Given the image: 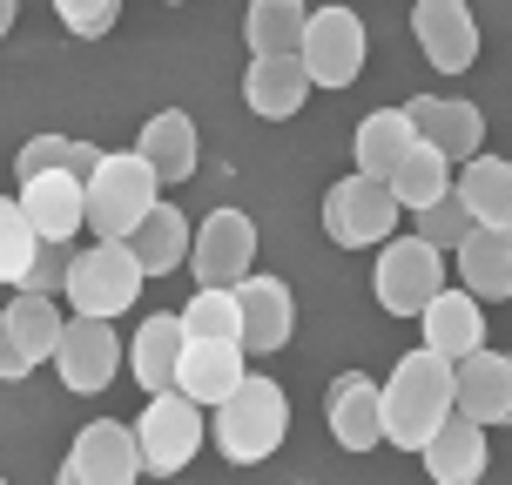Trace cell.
<instances>
[{
  "label": "cell",
  "instance_id": "obj_7",
  "mask_svg": "<svg viewBox=\"0 0 512 485\" xmlns=\"http://www.w3.org/2000/svg\"><path fill=\"white\" fill-rule=\"evenodd\" d=\"M371 290L391 317H418L445 290V250H432L425 236H384L378 270H371Z\"/></svg>",
  "mask_w": 512,
  "mask_h": 485
},
{
  "label": "cell",
  "instance_id": "obj_4",
  "mask_svg": "<svg viewBox=\"0 0 512 485\" xmlns=\"http://www.w3.org/2000/svg\"><path fill=\"white\" fill-rule=\"evenodd\" d=\"M155 203H162V182L135 149L95 155V169H88V230L95 236H128Z\"/></svg>",
  "mask_w": 512,
  "mask_h": 485
},
{
  "label": "cell",
  "instance_id": "obj_8",
  "mask_svg": "<svg viewBox=\"0 0 512 485\" xmlns=\"http://www.w3.org/2000/svg\"><path fill=\"white\" fill-rule=\"evenodd\" d=\"M122 358L128 351H122V337H115V317H68L61 337H54V371H61V384L75 398L108 391L115 371H122Z\"/></svg>",
  "mask_w": 512,
  "mask_h": 485
},
{
  "label": "cell",
  "instance_id": "obj_28",
  "mask_svg": "<svg viewBox=\"0 0 512 485\" xmlns=\"http://www.w3.org/2000/svg\"><path fill=\"white\" fill-rule=\"evenodd\" d=\"M304 21H310L304 0H250V14H243V41H250V54H297Z\"/></svg>",
  "mask_w": 512,
  "mask_h": 485
},
{
  "label": "cell",
  "instance_id": "obj_39",
  "mask_svg": "<svg viewBox=\"0 0 512 485\" xmlns=\"http://www.w3.org/2000/svg\"><path fill=\"white\" fill-rule=\"evenodd\" d=\"M54 485H81V479H75V472H68V465H61V472H54Z\"/></svg>",
  "mask_w": 512,
  "mask_h": 485
},
{
  "label": "cell",
  "instance_id": "obj_40",
  "mask_svg": "<svg viewBox=\"0 0 512 485\" xmlns=\"http://www.w3.org/2000/svg\"><path fill=\"white\" fill-rule=\"evenodd\" d=\"M169 7H182V0H169Z\"/></svg>",
  "mask_w": 512,
  "mask_h": 485
},
{
  "label": "cell",
  "instance_id": "obj_35",
  "mask_svg": "<svg viewBox=\"0 0 512 485\" xmlns=\"http://www.w3.org/2000/svg\"><path fill=\"white\" fill-rule=\"evenodd\" d=\"M54 14H61V27H68V34L102 41L108 27L122 21V0H54Z\"/></svg>",
  "mask_w": 512,
  "mask_h": 485
},
{
  "label": "cell",
  "instance_id": "obj_12",
  "mask_svg": "<svg viewBox=\"0 0 512 485\" xmlns=\"http://www.w3.org/2000/svg\"><path fill=\"white\" fill-rule=\"evenodd\" d=\"M21 209L41 243H75L88 230V176L75 169H48V176H27L21 182Z\"/></svg>",
  "mask_w": 512,
  "mask_h": 485
},
{
  "label": "cell",
  "instance_id": "obj_18",
  "mask_svg": "<svg viewBox=\"0 0 512 485\" xmlns=\"http://www.w3.org/2000/svg\"><path fill=\"white\" fill-rule=\"evenodd\" d=\"M418 459H425L432 485H479V479H486V465H492L486 425H479V418H465V411H452V418L425 438V452H418Z\"/></svg>",
  "mask_w": 512,
  "mask_h": 485
},
{
  "label": "cell",
  "instance_id": "obj_5",
  "mask_svg": "<svg viewBox=\"0 0 512 485\" xmlns=\"http://www.w3.org/2000/svg\"><path fill=\"white\" fill-rule=\"evenodd\" d=\"M398 216H405V203L391 196V182L364 176V169L324 189V236L344 250H371L384 236H398Z\"/></svg>",
  "mask_w": 512,
  "mask_h": 485
},
{
  "label": "cell",
  "instance_id": "obj_30",
  "mask_svg": "<svg viewBox=\"0 0 512 485\" xmlns=\"http://www.w3.org/2000/svg\"><path fill=\"white\" fill-rule=\"evenodd\" d=\"M0 317H7L14 344H21L34 364L54 358V337H61V324H68V317H61V304H54V297H34V290H21V297L0 310Z\"/></svg>",
  "mask_w": 512,
  "mask_h": 485
},
{
  "label": "cell",
  "instance_id": "obj_27",
  "mask_svg": "<svg viewBox=\"0 0 512 485\" xmlns=\"http://www.w3.org/2000/svg\"><path fill=\"white\" fill-rule=\"evenodd\" d=\"M418 142V128H411V115L405 108H378V115H364L358 122V169L364 176H378V182H391V169L405 162V149Z\"/></svg>",
  "mask_w": 512,
  "mask_h": 485
},
{
  "label": "cell",
  "instance_id": "obj_9",
  "mask_svg": "<svg viewBox=\"0 0 512 485\" xmlns=\"http://www.w3.org/2000/svg\"><path fill=\"white\" fill-rule=\"evenodd\" d=\"M297 61L310 68L317 88H351L364 68V21L351 7H317L304 21V41H297Z\"/></svg>",
  "mask_w": 512,
  "mask_h": 485
},
{
  "label": "cell",
  "instance_id": "obj_24",
  "mask_svg": "<svg viewBox=\"0 0 512 485\" xmlns=\"http://www.w3.org/2000/svg\"><path fill=\"white\" fill-rule=\"evenodd\" d=\"M182 344H189V331H182L176 310H162V317H149L142 331H135V344H128V371H135V384L142 391H176V364H182Z\"/></svg>",
  "mask_w": 512,
  "mask_h": 485
},
{
  "label": "cell",
  "instance_id": "obj_38",
  "mask_svg": "<svg viewBox=\"0 0 512 485\" xmlns=\"http://www.w3.org/2000/svg\"><path fill=\"white\" fill-rule=\"evenodd\" d=\"M14 7H21V0H0V41H7V27H14Z\"/></svg>",
  "mask_w": 512,
  "mask_h": 485
},
{
  "label": "cell",
  "instance_id": "obj_32",
  "mask_svg": "<svg viewBox=\"0 0 512 485\" xmlns=\"http://www.w3.org/2000/svg\"><path fill=\"white\" fill-rule=\"evenodd\" d=\"M48 169H75V176H88L95 169V149L88 142H75V135H34V142H21V162H14V176H48Z\"/></svg>",
  "mask_w": 512,
  "mask_h": 485
},
{
  "label": "cell",
  "instance_id": "obj_11",
  "mask_svg": "<svg viewBox=\"0 0 512 485\" xmlns=\"http://www.w3.org/2000/svg\"><path fill=\"white\" fill-rule=\"evenodd\" d=\"M411 34H418V54L438 75H465L479 61V21H472L465 0H418L411 7Z\"/></svg>",
  "mask_w": 512,
  "mask_h": 485
},
{
  "label": "cell",
  "instance_id": "obj_41",
  "mask_svg": "<svg viewBox=\"0 0 512 485\" xmlns=\"http://www.w3.org/2000/svg\"><path fill=\"white\" fill-rule=\"evenodd\" d=\"M0 485H7V479H0Z\"/></svg>",
  "mask_w": 512,
  "mask_h": 485
},
{
  "label": "cell",
  "instance_id": "obj_21",
  "mask_svg": "<svg viewBox=\"0 0 512 485\" xmlns=\"http://www.w3.org/2000/svg\"><path fill=\"white\" fill-rule=\"evenodd\" d=\"M418 324H425V351L438 358H472V351H486V310L472 290H438L432 304L418 310Z\"/></svg>",
  "mask_w": 512,
  "mask_h": 485
},
{
  "label": "cell",
  "instance_id": "obj_14",
  "mask_svg": "<svg viewBox=\"0 0 512 485\" xmlns=\"http://www.w3.org/2000/svg\"><path fill=\"white\" fill-rule=\"evenodd\" d=\"M61 465H68L81 485H135V479H142L135 425H115V418H95V425H81Z\"/></svg>",
  "mask_w": 512,
  "mask_h": 485
},
{
  "label": "cell",
  "instance_id": "obj_26",
  "mask_svg": "<svg viewBox=\"0 0 512 485\" xmlns=\"http://www.w3.org/2000/svg\"><path fill=\"white\" fill-rule=\"evenodd\" d=\"M452 196L472 209V223H512V162L506 155H472L452 176Z\"/></svg>",
  "mask_w": 512,
  "mask_h": 485
},
{
  "label": "cell",
  "instance_id": "obj_31",
  "mask_svg": "<svg viewBox=\"0 0 512 485\" xmlns=\"http://www.w3.org/2000/svg\"><path fill=\"white\" fill-rule=\"evenodd\" d=\"M189 337H236L243 344V317H236V290H216V283H196V297L176 310Z\"/></svg>",
  "mask_w": 512,
  "mask_h": 485
},
{
  "label": "cell",
  "instance_id": "obj_23",
  "mask_svg": "<svg viewBox=\"0 0 512 485\" xmlns=\"http://www.w3.org/2000/svg\"><path fill=\"white\" fill-rule=\"evenodd\" d=\"M135 155L155 169V182H189L196 176V122L182 108H155L135 135Z\"/></svg>",
  "mask_w": 512,
  "mask_h": 485
},
{
  "label": "cell",
  "instance_id": "obj_25",
  "mask_svg": "<svg viewBox=\"0 0 512 485\" xmlns=\"http://www.w3.org/2000/svg\"><path fill=\"white\" fill-rule=\"evenodd\" d=\"M122 243L135 250L142 277H169V270H182V263H189V223H182L176 203H155L149 216L122 236Z\"/></svg>",
  "mask_w": 512,
  "mask_h": 485
},
{
  "label": "cell",
  "instance_id": "obj_20",
  "mask_svg": "<svg viewBox=\"0 0 512 485\" xmlns=\"http://www.w3.org/2000/svg\"><path fill=\"white\" fill-rule=\"evenodd\" d=\"M310 68L297 61V54H250V75H243V102H250V115H263V122H290L297 108L310 102Z\"/></svg>",
  "mask_w": 512,
  "mask_h": 485
},
{
  "label": "cell",
  "instance_id": "obj_36",
  "mask_svg": "<svg viewBox=\"0 0 512 485\" xmlns=\"http://www.w3.org/2000/svg\"><path fill=\"white\" fill-rule=\"evenodd\" d=\"M14 290H34V297H61L68 290V243H41L34 263H27V277Z\"/></svg>",
  "mask_w": 512,
  "mask_h": 485
},
{
  "label": "cell",
  "instance_id": "obj_13",
  "mask_svg": "<svg viewBox=\"0 0 512 485\" xmlns=\"http://www.w3.org/2000/svg\"><path fill=\"white\" fill-rule=\"evenodd\" d=\"M243 378H250V351H243L236 337H189V344H182L176 391H182V398H196L203 411H216Z\"/></svg>",
  "mask_w": 512,
  "mask_h": 485
},
{
  "label": "cell",
  "instance_id": "obj_2",
  "mask_svg": "<svg viewBox=\"0 0 512 485\" xmlns=\"http://www.w3.org/2000/svg\"><path fill=\"white\" fill-rule=\"evenodd\" d=\"M283 432H290V398H283V384L263 378V371H250V378L216 405V452L230 465H263L283 445Z\"/></svg>",
  "mask_w": 512,
  "mask_h": 485
},
{
  "label": "cell",
  "instance_id": "obj_22",
  "mask_svg": "<svg viewBox=\"0 0 512 485\" xmlns=\"http://www.w3.org/2000/svg\"><path fill=\"white\" fill-rule=\"evenodd\" d=\"M452 256H459V283L472 297H486V304L512 297V223H472V236Z\"/></svg>",
  "mask_w": 512,
  "mask_h": 485
},
{
  "label": "cell",
  "instance_id": "obj_33",
  "mask_svg": "<svg viewBox=\"0 0 512 485\" xmlns=\"http://www.w3.org/2000/svg\"><path fill=\"white\" fill-rule=\"evenodd\" d=\"M34 250H41V236H34V223H27L21 196H0V283H21L27 263H34Z\"/></svg>",
  "mask_w": 512,
  "mask_h": 485
},
{
  "label": "cell",
  "instance_id": "obj_17",
  "mask_svg": "<svg viewBox=\"0 0 512 485\" xmlns=\"http://www.w3.org/2000/svg\"><path fill=\"white\" fill-rule=\"evenodd\" d=\"M324 425L344 452H371L384 438V384L364 378V371H344L331 384V398H324Z\"/></svg>",
  "mask_w": 512,
  "mask_h": 485
},
{
  "label": "cell",
  "instance_id": "obj_19",
  "mask_svg": "<svg viewBox=\"0 0 512 485\" xmlns=\"http://www.w3.org/2000/svg\"><path fill=\"white\" fill-rule=\"evenodd\" d=\"M405 115H411V128L432 142L452 169L459 162H472V155L486 149V115L472 102H445V95H418V102H405Z\"/></svg>",
  "mask_w": 512,
  "mask_h": 485
},
{
  "label": "cell",
  "instance_id": "obj_29",
  "mask_svg": "<svg viewBox=\"0 0 512 485\" xmlns=\"http://www.w3.org/2000/svg\"><path fill=\"white\" fill-rule=\"evenodd\" d=\"M445 189H452V162H445V155L418 135V142L405 149V162L391 169V196H398L405 209H425V203H438Z\"/></svg>",
  "mask_w": 512,
  "mask_h": 485
},
{
  "label": "cell",
  "instance_id": "obj_37",
  "mask_svg": "<svg viewBox=\"0 0 512 485\" xmlns=\"http://www.w3.org/2000/svg\"><path fill=\"white\" fill-rule=\"evenodd\" d=\"M27 371H34V358H27L21 344H14V331H7V317H0V378H7V384H21Z\"/></svg>",
  "mask_w": 512,
  "mask_h": 485
},
{
  "label": "cell",
  "instance_id": "obj_34",
  "mask_svg": "<svg viewBox=\"0 0 512 485\" xmlns=\"http://www.w3.org/2000/svg\"><path fill=\"white\" fill-rule=\"evenodd\" d=\"M418 236H425L432 250H459L465 236H472V209H465L459 196L445 189L438 203H425V209H418Z\"/></svg>",
  "mask_w": 512,
  "mask_h": 485
},
{
  "label": "cell",
  "instance_id": "obj_16",
  "mask_svg": "<svg viewBox=\"0 0 512 485\" xmlns=\"http://www.w3.org/2000/svg\"><path fill=\"white\" fill-rule=\"evenodd\" d=\"M452 411L479 425H512V351H472L452 364Z\"/></svg>",
  "mask_w": 512,
  "mask_h": 485
},
{
  "label": "cell",
  "instance_id": "obj_15",
  "mask_svg": "<svg viewBox=\"0 0 512 485\" xmlns=\"http://www.w3.org/2000/svg\"><path fill=\"white\" fill-rule=\"evenodd\" d=\"M236 317H243V351H250V358H270V351H283V344H290V324H297L290 283L250 270V277L236 283Z\"/></svg>",
  "mask_w": 512,
  "mask_h": 485
},
{
  "label": "cell",
  "instance_id": "obj_10",
  "mask_svg": "<svg viewBox=\"0 0 512 485\" xmlns=\"http://www.w3.org/2000/svg\"><path fill=\"white\" fill-rule=\"evenodd\" d=\"M189 270H196V283L236 290L256 270V223L243 209H209L203 230L189 236Z\"/></svg>",
  "mask_w": 512,
  "mask_h": 485
},
{
  "label": "cell",
  "instance_id": "obj_1",
  "mask_svg": "<svg viewBox=\"0 0 512 485\" xmlns=\"http://www.w3.org/2000/svg\"><path fill=\"white\" fill-rule=\"evenodd\" d=\"M452 418V358L438 351H405L384 378V445L398 452H425V438Z\"/></svg>",
  "mask_w": 512,
  "mask_h": 485
},
{
  "label": "cell",
  "instance_id": "obj_3",
  "mask_svg": "<svg viewBox=\"0 0 512 485\" xmlns=\"http://www.w3.org/2000/svg\"><path fill=\"white\" fill-rule=\"evenodd\" d=\"M142 263L128 250L122 236H95V250H75L68 256V290H61V304L75 310V317H122L135 297H142Z\"/></svg>",
  "mask_w": 512,
  "mask_h": 485
},
{
  "label": "cell",
  "instance_id": "obj_6",
  "mask_svg": "<svg viewBox=\"0 0 512 485\" xmlns=\"http://www.w3.org/2000/svg\"><path fill=\"white\" fill-rule=\"evenodd\" d=\"M135 452H142V472L176 479L182 465L203 452V405L182 398V391H155L135 418Z\"/></svg>",
  "mask_w": 512,
  "mask_h": 485
}]
</instances>
